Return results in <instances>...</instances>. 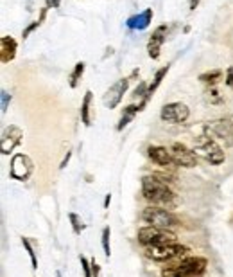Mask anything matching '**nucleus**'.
Returning <instances> with one entry per match:
<instances>
[{
	"label": "nucleus",
	"mask_w": 233,
	"mask_h": 277,
	"mask_svg": "<svg viewBox=\"0 0 233 277\" xmlns=\"http://www.w3.org/2000/svg\"><path fill=\"white\" fill-rule=\"evenodd\" d=\"M142 195L152 205H174L176 195L169 187V184L163 182L158 175H147L142 178Z\"/></svg>",
	"instance_id": "obj_1"
},
{
	"label": "nucleus",
	"mask_w": 233,
	"mask_h": 277,
	"mask_svg": "<svg viewBox=\"0 0 233 277\" xmlns=\"http://www.w3.org/2000/svg\"><path fill=\"white\" fill-rule=\"evenodd\" d=\"M206 270V259L199 256H185L178 265L162 270V277H201Z\"/></svg>",
	"instance_id": "obj_2"
},
{
	"label": "nucleus",
	"mask_w": 233,
	"mask_h": 277,
	"mask_svg": "<svg viewBox=\"0 0 233 277\" xmlns=\"http://www.w3.org/2000/svg\"><path fill=\"white\" fill-rule=\"evenodd\" d=\"M142 220L147 225L158 227V229H167L172 230L176 227H180V220L176 218V214H172L170 211H167L162 205H149L142 211Z\"/></svg>",
	"instance_id": "obj_3"
},
{
	"label": "nucleus",
	"mask_w": 233,
	"mask_h": 277,
	"mask_svg": "<svg viewBox=\"0 0 233 277\" xmlns=\"http://www.w3.org/2000/svg\"><path fill=\"white\" fill-rule=\"evenodd\" d=\"M188 254V248L180 243H169V245H151L146 247V256L149 259L158 261V263H165V261H172L178 258H185Z\"/></svg>",
	"instance_id": "obj_4"
},
{
	"label": "nucleus",
	"mask_w": 233,
	"mask_h": 277,
	"mask_svg": "<svg viewBox=\"0 0 233 277\" xmlns=\"http://www.w3.org/2000/svg\"><path fill=\"white\" fill-rule=\"evenodd\" d=\"M178 236L172 230L167 229H158L152 225L142 227L138 230V243L144 247H151V245H169V243H176Z\"/></svg>",
	"instance_id": "obj_5"
},
{
	"label": "nucleus",
	"mask_w": 233,
	"mask_h": 277,
	"mask_svg": "<svg viewBox=\"0 0 233 277\" xmlns=\"http://www.w3.org/2000/svg\"><path fill=\"white\" fill-rule=\"evenodd\" d=\"M194 151L203 155L212 166H221L222 162H224V159H226L222 148L217 144L216 139H212V137L208 135L199 137V141L196 142V149H194Z\"/></svg>",
	"instance_id": "obj_6"
},
{
	"label": "nucleus",
	"mask_w": 233,
	"mask_h": 277,
	"mask_svg": "<svg viewBox=\"0 0 233 277\" xmlns=\"http://www.w3.org/2000/svg\"><path fill=\"white\" fill-rule=\"evenodd\" d=\"M33 171H34V164H33L29 155L17 153L11 159V167H9L11 178H15L18 182H25V180H29Z\"/></svg>",
	"instance_id": "obj_7"
},
{
	"label": "nucleus",
	"mask_w": 233,
	"mask_h": 277,
	"mask_svg": "<svg viewBox=\"0 0 233 277\" xmlns=\"http://www.w3.org/2000/svg\"><path fill=\"white\" fill-rule=\"evenodd\" d=\"M170 155H172V164L180 167H194L198 164V155L194 149L186 148L181 142H174L170 146Z\"/></svg>",
	"instance_id": "obj_8"
},
{
	"label": "nucleus",
	"mask_w": 233,
	"mask_h": 277,
	"mask_svg": "<svg viewBox=\"0 0 233 277\" xmlns=\"http://www.w3.org/2000/svg\"><path fill=\"white\" fill-rule=\"evenodd\" d=\"M160 117H162V121H165V123L181 124L190 117V110H188V106H186L185 103H169V105H165L162 108Z\"/></svg>",
	"instance_id": "obj_9"
},
{
	"label": "nucleus",
	"mask_w": 233,
	"mask_h": 277,
	"mask_svg": "<svg viewBox=\"0 0 233 277\" xmlns=\"http://www.w3.org/2000/svg\"><path fill=\"white\" fill-rule=\"evenodd\" d=\"M210 135H216L226 142L228 146L233 144V119H217L206 126Z\"/></svg>",
	"instance_id": "obj_10"
},
{
	"label": "nucleus",
	"mask_w": 233,
	"mask_h": 277,
	"mask_svg": "<svg viewBox=\"0 0 233 277\" xmlns=\"http://www.w3.org/2000/svg\"><path fill=\"white\" fill-rule=\"evenodd\" d=\"M128 87H129V79H128V77H122V79H118L116 83H113L110 89L106 90L104 105L108 106L110 110L116 108V106L120 105V101H122V97H124V94H126Z\"/></svg>",
	"instance_id": "obj_11"
},
{
	"label": "nucleus",
	"mask_w": 233,
	"mask_h": 277,
	"mask_svg": "<svg viewBox=\"0 0 233 277\" xmlns=\"http://www.w3.org/2000/svg\"><path fill=\"white\" fill-rule=\"evenodd\" d=\"M23 139V131L18 126H7L4 133H2V141H0V149L2 155H9L13 153V149L22 142Z\"/></svg>",
	"instance_id": "obj_12"
},
{
	"label": "nucleus",
	"mask_w": 233,
	"mask_h": 277,
	"mask_svg": "<svg viewBox=\"0 0 233 277\" xmlns=\"http://www.w3.org/2000/svg\"><path fill=\"white\" fill-rule=\"evenodd\" d=\"M167 33H169V27L167 24L158 25L156 29L152 31L151 38H149V43H147V53L152 59L160 58V51H162V45L167 40Z\"/></svg>",
	"instance_id": "obj_13"
},
{
	"label": "nucleus",
	"mask_w": 233,
	"mask_h": 277,
	"mask_svg": "<svg viewBox=\"0 0 233 277\" xmlns=\"http://www.w3.org/2000/svg\"><path fill=\"white\" fill-rule=\"evenodd\" d=\"M147 155H149V159H151L154 164L162 166V167H167V166L172 164L170 149H167V148H163V146H149Z\"/></svg>",
	"instance_id": "obj_14"
},
{
	"label": "nucleus",
	"mask_w": 233,
	"mask_h": 277,
	"mask_svg": "<svg viewBox=\"0 0 233 277\" xmlns=\"http://www.w3.org/2000/svg\"><path fill=\"white\" fill-rule=\"evenodd\" d=\"M17 56V41L11 36H2L0 40V61L6 65Z\"/></svg>",
	"instance_id": "obj_15"
},
{
	"label": "nucleus",
	"mask_w": 233,
	"mask_h": 277,
	"mask_svg": "<svg viewBox=\"0 0 233 277\" xmlns=\"http://www.w3.org/2000/svg\"><path fill=\"white\" fill-rule=\"evenodd\" d=\"M151 20H152V9H144V11L138 13V15H134V17L128 18L126 25H128L129 29H133V31H144V29H147V27H149Z\"/></svg>",
	"instance_id": "obj_16"
},
{
	"label": "nucleus",
	"mask_w": 233,
	"mask_h": 277,
	"mask_svg": "<svg viewBox=\"0 0 233 277\" xmlns=\"http://www.w3.org/2000/svg\"><path fill=\"white\" fill-rule=\"evenodd\" d=\"M140 112V108H138V105H129V106H126L124 108V112H122V115H120V121H118V124H116V130L120 131V130H124L126 126H128L131 121L134 119V115Z\"/></svg>",
	"instance_id": "obj_17"
},
{
	"label": "nucleus",
	"mask_w": 233,
	"mask_h": 277,
	"mask_svg": "<svg viewBox=\"0 0 233 277\" xmlns=\"http://www.w3.org/2000/svg\"><path fill=\"white\" fill-rule=\"evenodd\" d=\"M92 97L93 94L88 90L86 94H84V99L81 103V121L84 126H90L92 124V117H90V105H92Z\"/></svg>",
	"instance_id": "obj_18"
},
{
	"label": "nucleus",
	"mask_w": 233,
	"mask_h": 277,
	"mask_svg": "<svg viewBox=\"0 0 233 277\" xmlns=\"http://www.w3.org/2000/svg\"><path fill=\"white\" fill-rule=\"evenodd\" d=\"M222 77V71H210V72H204V74H201L199 76V81H203L204 85H210V87H216L217 83L221 81Z\"/></svg>",
	"instance_id": "obj_19"
},
{
	"label": "nucleus",
	"mask_w": 233,
	"mask_h": 277,
	"mask_svg": "<svg viewBox=\"0 0 233 277\" xmlns=\"http://www.w3.org/2000/svg\"><path fill=\"white\" fill-rule=\"evenodd\" d=\"M83 72H84V63H83V61H79V63H76V67H74V72H72V74H70V77H68L70 87H72V89H76V87H77V83H79V79H81V76H83Z\"/></svg>",
	"instance_id": "obj_20"
},
{
	"label": "nucleus",
	"mask_w": 233,
	"mask_h": 277,
	"mask_svg": "<svg viewBox=\"0 0 233 277\" xmlns=\"http://www.w3.org/2000/svg\"><path fill=\"white\" fill-rule=\"evenodd\" d=\"M68 218H70V222H72V229H74V232H76V234H81L83 230H84V223H83V220L77 216L76 212H70Z\"/></svg>",
	"instance_id": "obj_21"
},
{
	"label": "nucleus",
	"mask_w": 233,
	"mask_h": 277,
	"mask_svg": "<svg viewBox=\"0 0 233 277\" xmlns=\"http://www.w3.org/2000/svg\"><path fill=\"white\" fill-rule=\"evenodd\" d=\"M110 236H111V230H110V227H106V229L102 230V250H104V256H108V258L111 256Z\"/></svg>",
	"instance_id": "obj_22"
},
{
	"label": "nucleus",
	"mask_w": 233,
	"mask_h": 277,
	"mask_svg": "<svg viewBox=\"0 0 233 277\" xmlns=\"http://www.w3.org/2000/svg\"><path fill=\"white\" fill-rule=\"evenodd\" d=\"M206 99H208V103H212V105H219V103H222V97L219 95V92L216 90V87H210V90L206 92Z\"/></svg>",
	"instance_id": "obj_23"
},
{
	"label": "nucleus",
	"mask_w": 233,
	"mask_h": 277,
	"mask_svg": "<svg viewBox=\"0 0 233 277\" xmlns=\"http://www.w3.org/2000/svg\"><path fill=\"white\" fill-rule=\"evenodd\" d=\"M22 243H23V247H25V250H27V254H29V258H31V265H33V268H38V261H36V254H34V250H33V247H31V243L23 238L22 240Z\"/></svg>",
	"instance_id": "obj_24"
},
{
	"label": "nucleus",
	"mask_w": 233,
	"mask_h": 277,
	"mask_svg": "<svg viewBox=\"0 0 233 277\" xmlns=\"http://www.w3.org/2000/svg\"><path fill=\"white\" fill-rule=\"evenodd\" d=\"M81 266H83V272H84V277H92V263L81 256Z\"/></svg>",
	"instance_id": "obj_25"
},
{
	"label": "nucleus",
	"mask_w": 233,
	"mask_h": 277,
	"mask_svg": "<svg viewBox=\"0 0 233 277\" xmlns=\"http://www.w3.org/2000/svg\"><path fill=\"white\" fill-rule=\"evenodd\" d=\"M0 95H2V112L6 113L7 112V105H9V101H11V95L7 94L6 90H2V94H0Z\"/></svg>",
	"instance_id": "obj_26"
},
{
	"label": "nucleus",
	"mask_w": 233,
	"mask_h": 277,
	"mask_svg": "<svg viewBox=\"0 0 233 277\" xmlns=\"http://www.w3.org/2000/svg\"><path fill=\"white\" fill-rule=\"evenodd\" d=\"M40 24H41L40 20H36V22H33V24H31L29 27H27V29H23V33H22V38H23V40H25V38H27V36H29L31 33H33V31H34Z\"/></svg>",
	"instance_id": "obj_27"
},
{
	"label": "nucleus",
	"mask_w": 233,
	"mask_h": 277,
	"mask_svg": "<svg viewBox=\"0 0 233 277\" xmlns=\"http://www.w3.org/2000/svg\"><path fill=\"white\" fill-rule=\"evenodd\" d=\"M226 87L233 90V67H228L226 71Z\"/></svg>",
	"instance_id": "obj_28"
},
{
	"label": "nucleus",
	"mask_w": 233,
	"mask_h": 277,
	"mask_svg": "<svg viewBox=\"0 0 233 277\" xmlns=\"http://www.w3.org/2000/svg\"><path fill=\"white\" fill-rule=\"evenodd\" d=\"M99 265L95 263V261H92V277H99Z\"/></svg>",
	"instance_id": "obj_29"
},
{
	"label": "nucleus",
	"mask_w": 233,
	"mask_h": 277,
	"mask_svg": "<svg viewBox=\"0 0 233 277\" xmlns=\"http://www.w3.org/2000/svg\"><path fill=\"white\" fill-rule=\"evenodd\" d=\"M59 2H61V0H45L47 7H52V9L59 6Z\"/></svg>",
	"instance_id": "obj_30"
},
{
	"label": "nucleus",
	"mask_w": 233,
	"mask_h": 277,
	"mask_svg": "<svg viewBox=\"0 0 233 277\" xmlns=\"http://www.w3.org/2000/svg\"><path fill=\"white\" fill-rule=\"evenodd\" d=\"M70 157H72V151H68V153H67V157H65V159H63V162H61V166H59V169H63L65 166L68 164V160H70Z\"/></svg>",
	"instance_id": "obj_31"
},
{
	"label": "nucleus",
	"mask_w": 233,
	"mask_h": 277,
	"mask_svg": "<svg viewBox=\"0 0 233 277\" xmlns=\"http://www.w3.org/2000/svg\"><path fill=\"white\" fill-rule=\"evenodd\" d=\"M110 202H111V195H106V200H104V207L110 205Z\"/></svg>",
	"instance_id": "obj_32"
}]
</instances>
